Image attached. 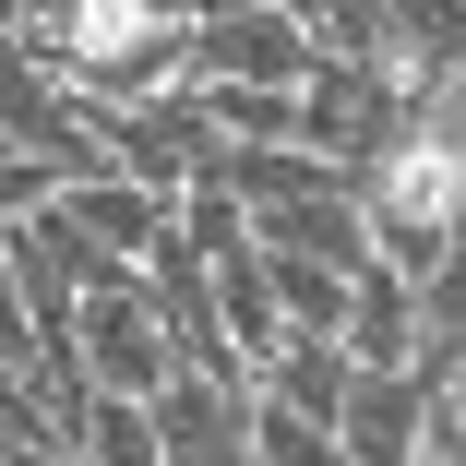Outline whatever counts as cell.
Here are the masks:
<instances>
[{"mask_svg": "<svg viewBox=\"0 0 466 466\" xmlns=\"http://www.w3.org/2000/svg\"><path fill=\"white\" fill-rule=\"evenodd\" d=\"M347 204H359L370 263H383V275H431V263L466 239V167H454L442 132L407 120L395 144H370V156L347 167Z\"/></svg>", "mask_w": 466, "mask_h": 466, "instance_id": "obj_1", "label": "cell"}, {"mask_svg": "<svg viewBox=\"0 0 466 466\" xmlns=\"http://www.w3.org/2000/svg\"><path fill=\"white\" fill-rule=\"evenodd\" d=\"M72 370L96 395H156L167 383V323H156V299H144V275H96V288L72 299Z\"/></svg>", "mask_w": 466, "mask_h": 466, "instance_id": "obj_2", "label": "cell"}, {"mask_svg": "<svg viewBox=\"0 0 466 466\" xmlns=\"http://www.w3.org/2000/svg\"><path fill=\"white\" fill-rule=\"evenodd\" d=\"M167 204H179V192H144V179H120V167H84V179L48 192V216L72 228V251L96 263V275H132V263L167 239Z\"/></svg>", "mask_w": 466, "mask_h": 466, "instance_id": "obj_3", "label": "cell"}, {"mask_svg": "<svg viewBox=\"0 0 466 466\" xmlns=\"http://www.w3.org/2000/svg\"><path fill=\"white\" fill-rule=\"evenodd\" d=\"M204 156H216V120H204V96H192V84L108 108V167H120V179H144V192H192V179H204Z\"/></svg>", "mask_w": 466, "mask_h": 466, "instance_id": "obj_4", "label": "cell"}, {"mask_svg": "<svg viewBox=\"0 0 466 466\" xmlns=\"http://www.w3.org/2000/svg\"><path fill=\"white\" fill-rule=\"evenodd\" d=\"M311 72V25L299 13H216V25H192V84H299Z\"/></svg>", "mask_w": 466, "mask_h": 466, "instance_id": "obj_5", "label": "cell"}, {"mask_svg": "<svg viewBox=\"0 0 466 466\" xmlns=\"http://www.w3.org/2000/svg\"><path fill=\"white\" fill-rule=\"evenodd\" d=\"M335 454L347 466H419V370H347Z\"/></svg>", "mask_w": 466, "mask_h": 466, "instance_id": "obj_6", "label": "cell"}, {"mask_svg": "<svg viewBox=\"0 0 466 466\" xmlns=\"http://www.w3.org/2000/svg\"><path fill=\"white\" fill-rule=\"evenodd\" d=\"M335 347H347L359 370H407V359H419V311H407V275L359 263V275H347V323H335Z\"/></svg>", "mask_w": 466, "mask_h": 466, "instance_id": "obj_7", "label": "cell"}, {"mask_svg": "<svg viewBox=\"0 0 466 466\" xmlns=\"http://www.w3.org/2000/svg\"><path fill=\"white\" fill-rule=\"evenodd\" d=\"M251 239L311 251V263H335V275H359V263H370V228H359V204H347V179H335V192H299V204H263V216H251Z\"/></svg>", "mask_w": 466, "mask_h": 466, "instance_id": "obj_8", "label": "cell"}, {"mask_svg": "<svg viewBox=\"0 0 466 466\" xmlns=\"http://www.w3.org/2000/svg\"><path fill=\"white\" fill-rule=\"evenodd\" d=\"M454 60H466V0H383V72L407 84V96L442 84Z\"/></svg>", "mask_w": 466, "mask_h": 466, "instance_id": "obj_9", "label": "cell"}, {"mask_svg": "<svg viewBox=\"0 0 466 466\" xmlns=\"http://www.w3.org/2000/svg\"><path fill=\"white\" fill-rule=\"evenodd\" d=\"M72 466H167L156 407H144V395H96V383H84V407H72Z\"/></svg>", "mask_w": 466, "mask_h": 466, "instance_id": "obj_10", "label": "cell"}, {"mask_svg": "<svg viewBox=\"0 0 466 466\" xmlns=\"http://www.w3.org/2000/svg\"><path fill=\"white\" fill-rule=\"evenodd\" d=\"M407 311H419V359H407V370H431V383L466 370V239H454L431 275H407Z\"/></svg>", "mask_w": 466, "mask_h": 466, "instance_id": "obj_11", "label": "cell"}, {"mask_svg": "<svg viewBox=\"0 0 466 466\" xmlns=\"http://www.w3.org/2000/svg\"><path fill=\"white\" fill-rule=\"evenodd\" d=\"M216 144H299V84H192Z\"/></svg>", "mask_w": 466, "mask_h": 466, "instance_id": "obj_12", "label": "cell"}, {"mask_svg": "<svg viewBox=\"0 0 466 466\" xmlns=\"http://www.w3.org/2000/svg\"><path fill=\"white\" fill-rule=\"evenodd\" d=\"M251 466H347V454H335V431H311V419L251 395Z\"/></svg>", "mask_w": 466, "mask_h": 466, "instance_id": "obj_13", "label": "cell"}, {"mask_svg": "<svg viewBox=\"0 0 466 466\" xmlns=\"http://www.w3.org/2000/svg\"><path fill=\"white\" fill-rule=\"evenodd\" d=\"M48 192H60V179H48L36 156H13V144H0V228H13V216H36Z\"/></svg>", "mask_w": 466, "mask_h": 466, "instance_id": "obj_14", "label": "cell"}, {"mask_svg": "<svg viewBox=\"0 0 466 466\" xmlns=\"http://www.w3.org/2000/svg\"><path fill=\"white\" fill-rule=\"evenodd\" d=\"M179 13H192V25H216V13H263V0H179Z\"/></svg>", "mask_w": 466, "mask_h": 466, "instance_id": "obj_15", "label": "cell"}, {"mask_svg": "<svg viewBox=\"0 0 466 466\" xmlns=\"http://www.w3.org/2000/svg\"><path fill=\"white\" fill-rule=\"evenodd\" d=\"M13 36H25V0H0V48H13Z\"/></svg>", "mask_w": 466, "mask_h": 466, "instance_id": "obj_16", "label": "cell"}, {"mask_svg": "<svg viewBox=\"0 0 466 466\" xmlns=\"http://www.w3.org/2000/svg\"><path fill=\"white\" fill-rule=\"evenodd\" d=\"M454 167H466V144H454Z\"/></svg>", "mask_w": 466, "mask_h": 466, "instance_id": "obj_17", "label": "cell"}]
</instances>
